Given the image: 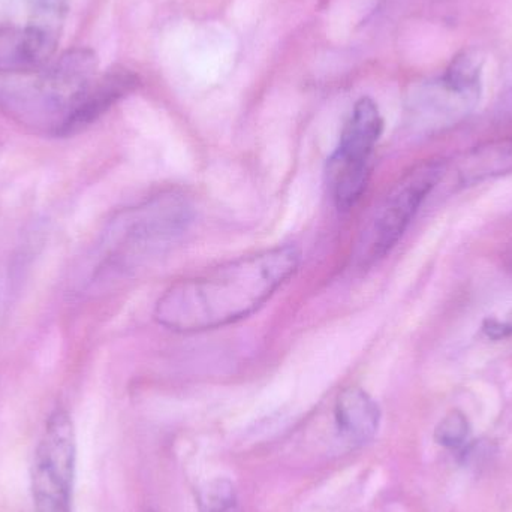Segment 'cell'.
I'll list each match as a JSON object with an SVG mask.
<instances>
[{
    "instance_id": "4",
    "label": "cell",
    "mask_w": 512,
    "mask_h": 512,
    "mask_svg": "<svg viewBox=\"0 0 512 512\" xmlns=\"http://www.w3.org/2000/svg\"><path fill=\"white\" fill-rule=\"evenodd\" d=\"M484 59L477 50L454 57L445 74L424 93V114L436 123H453L468 116L480 101Z\"/></svg>"
},
{
    "instance_id": "12",
    "label": "cell",
    "mask_w": 512,
    "mask_h": 512,
    "mask_svg": "<svg viewBox=\"0 0 512 512\" xmlns=\"http://www.w3.org/2000/svg\"><path fill=\"white\" fill-rule=\"evenodd\" d=\"M483 333L490 340H504L512 336V310L504 319L487 318L483 322Z\"/></svg>"
},
{
    "instance_id": "3",
    "label": "cell",
    "mask_w": 512,
    "mask_h": 512,
    "mask_svg": "<svg viewBox=\"0 0 512 512\" xmlns=\"http://www.w3.org/2000/svg\"><path fill=\"white\" fill-rule=\"evenodd\" d=\"M75 472V433L71 418L57 409L48 418L33 462L36 512H71Z\"/></svg>"
},
{
    "instance_id": "6",
    "label": "cell",
    "mask_w": 512,
    "mask_h": 512,
    "mask_svg": "<svg viewBox=\"0 0 512 512\" xmlns=\"http://www.w3.org/2000/svg\"><path fill=\"white\" fill-rule=\"evenodd\" d=\"M384 131V119L370 98L355 104L351 119L340 135L339 147L328 161L330 170L370 171V159Z\"/></svg>"
},
{
    "instance_id": "7",
    "label": "cell",
    "mask_w": 512,
    "mask_h": 512,
    "mask_svg": "<svg viewBox=\"0 0 512 512\" xmlns=\"http://www.w3.org/2000/svg\"><path fill=\"white\" fill-rule=\"evenodd\" d=\"M137 86V75L125 68L110 69L101 77L95 78L89 89L81 96L80 102L60 129L57 137H69L89 128L120 99L134 92Z\"/></svg>"
},
{
    "instance_id": "11",
    "label": "cell",
    "mask_w": 512,
    "mask_h": 512,
    "mask_svg": "<svg viewBox=\"0 0 512 512\" xmlns=\"http://www.w3.org/2000/svg\"><path fill=\"white\" fill-rule=\"evenodd\" d=\"M471 427L468 418L460 411H451L436 427L435 439L447 448H460L468 441Z\"/></svg>"
},
{
    "instance_id": "10",
    "label": "cell",
    "mask_w": 512,
    "mask_h": 512,
    "mask_svg": "<svg viewBox=\"0 0 512 512\" xmlns=\"http://www.w3.org/2000/svg\"><path fill=\"white\" fill-rule=\"evenodd\" d=\"M201 512H245L236 486L227 478L210 481L200 492Z\"/></svg>"
},
{
    "instance_id": "2",
    "label": "cell",
    "mask_w": 512,
    "mask_h": 512,
    "mask_svg": "<svg viewBox=\"0 0 512 512\" xmlns=\"http://www.w3.org/2000/svg\"><path fill=\"white\" fill-rule=\"evenodd\" d=\"M447 171V161H424L415 165L390 189L358 240L357 262L361 267H369L393 251Z\"/></svg>"
},
{
    "instance_id": "5",
    "label": "cell",
    "mask_w": 512,
    "mask_h": 512,
    "mask_svg": "<svg viewBox=\"0 0 512 512\" xmlns=\"http://www.w3.org/2000/svg\"><path fill=\"white\" fill-rule=\"evenodd\" d=\"M69 0H29V23L18 33V60L24 71L42 68L56 53Z\"/></svg>"
},
{
    "instance_id": "9",
    "label": "cell",
    "mask_w": 512,
    "mask_h": 512,
    "mask_svg": "<svg viewBox=\"0 0 512 512\" xmlns=\"http://www.w3.org/2000/svg\"><path fill=\"white\" fill-rule=\"evenodd\" d=\"M508 174H512V137L480 144L454 162L456 183L462 188Z\"/></svg>"
},
{
    "instance_id": "8",
    "label": "cell",
    "mask_w": 512,
    "mask_h": 512,
    "mask_svg": "<svg viewBox=\"0 0 512 512\" xmlns=\"http://www.w3.org/2000/svg\"><path fill=\"white\" fill-rule=\"evenodd\" d=\"M334 421L343 441L351 445L367 444L378 432L381 409L363 388H345L337 397Z\"/></svg>"
},
{
    "instance_id": "1",
    "label": "cell",
    "mask_w": 512,
    "mask_h": 512,
    "mask_svg": "<svg viewBox=\"0 0 512 512\" xmlns=\"http://www.w3.org/2000/svg\"><path fill=\"white\" fill-rule=\"evenodd\" d=\"M300 261V251L286 245L225 262L174 283L156 303L155 319L176 333L227 327L261 309Z\"/></svg>"
}]
</instances>
